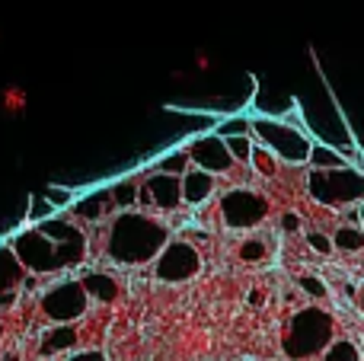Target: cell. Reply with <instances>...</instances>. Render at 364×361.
<instances>
[{
  "mask_svg": "<svg viewBox=\"0 0 364 361\" xmlns=\"http://www.w3.org/2000/svg\"><path fill=\"white\" fill-rule=\"evenodd\" d=\"M170 230L144 211H122L106 230V256L122 266H141L164 253Z\"/></svg>",
  "mask_w": 364,
  "mask_h": 361,
  "instance_id": "obj_1",
  "label": "cell"
},
{
  "mask_svg": "<svg viewBox=\"0 0 364 361\" xmlns=\"http://www.w3.org/2000/svg\"><path fill=\"white\" fill-rule=\"evenodd\" d=\"M252 138L284 163H307L314 151V138L304 131V125H294L288 119H272V115L252 119Z\"/></svg>",
  "mask_w": 364,
  "mask_h": 361,
  "instance_id": "obj_2",
  "label": "cell"
},
{
  "mask_svg": "<svg viewBox=\"0 0 364 361\" xmlns=\"http://www.w3.org/2000/svg\"><path fill=\"white\" fill-rule=\"evenodd\" d=\"M310 195L326 208H348L364 202V173L352 163L342 170H314L307 179Z\"/></svg>",
  "mask_w": 364,
  "mask_h": 361,
  "instance_id": "obj_3",
  "label": "cell"
},
{
  "mask_svg": "<svg viewBox=\"0 0 364 361\" xmlns=\"http://www.w3.org/2000/svg\"><path fill=\"white\" fill-rule=\"evenodd\" d=\"M333 343V320L329 313L316 311V307H304L301 313H294L284 333V352L291 358H310L314 352H326V345Z\"/></svg>",
  "mask_w": 364,
  "mask_h": 361,
  "instance_id": "obj_4",
  "label": "cell"
},
{
  "mask_svg": "<svg viewBox=\"0 0 364 361\" xmlns=\"http://www.w3.org/2000/svg\"><path fill=\"white\" fill-rule=\"evenodd\" d=\"M10 249L13 256L19 259V266L32 275H48V272H61L58 266V243L48 240L38 227L32 230H23L10 240Z\"/></svg>",
  "mask_w": 364,
  "mask_h": 361,
  "instance_id": "obj_5",
  "label": "cell"
},
{
  "mask_svg": "<svg viewBox=\"0 0 364 361\" xmlns=\"http://www.w3.org/2000/svg\"><path fill=\"white\" fill-rule=\"evenodd\" d=\"M38 304H42V313L51 323H74V320H80L83 313H87L90 294L83 291L80 281L64 279V281H58V285H51L48 291L42 294Z\"/></svg>",
  "mask_w": 364,
  "mask_h": 361,
  "instance_id": "obj_6",
  "label": "cell"
},
{
  "mask_svg": "<svg viewBox=\"0 0 364 361\" xmlns=\"http://www.w3.org/2000/svg\"><path fill=\"white\" fill-rule=\"evenodd\" d=\"M265 211H269V202L252 189H233L220 198V217H224V224L233 230L256 227L265 217Z\"/></svg>",
  "mask_w": 364,
  "mask_h": 361,
  "instance_id": "obj_7",
  "label": "cell"
},
{
  "mask_svg": "<svg viewBox=\"0 0 364 361\" xmlns=\"http://www.w3.org/2000/svg\"><path fill=\"white\" fill-rule=\"evenodd\" d=\"M201 269V256L198 249L188 240H170L164 247V253L154 262V272H157L160 281H188L195 279Z\"/></svg>",
  "mask_w": 364,
  "mask_h": 361,
  "instance_id": "obj_8",
  "label": "cell"
},
{
  "mask_svg": "<svg viewBox=\"0 0 364 361\" xmlns=\"http://www.w3.org/2000/svg\"><path fill=\"white\" fill-rule=\"evenodd\" d=\"M182 205V179L170 173H151L141 183L138 192V208H154V211H176Z\"/></svg>",
  "mask_w": 364,
  "mask_h": 361,
  "instance_id": "obj_9",
  "label": "cell"
},
{
  "mask_svg": "<svg viewBox=\"0 0 364 361\" xmlns=\"http://www.w3.org/2000/svg\"><path fill=\"white\" fill-rule=\"evenodd\" d=\"M186 151H188V160H192V166L211 173V176H218V173H227L233 166V157H230V151H227V141L218 138L214 131L195 138L192 144L186 147Z\"/></svg>",
  "mask_w": 364,
  "mask_h": 361,
  "instance_id": "obj_10",
  "label": "cell"
},
{
  "mask_svg": "<svg viewBox=\"0 0 364 361\" xmlns=\"http://www.w3.org/2000/svg\"><path fill=\"white\" fill-rule=\"evenodd\" d=\"M77 349V330L70 323H55L51 330H45L38 355L42 358H64L68 352Z\"/></svg>",
  "mask_w": 364,
  "mask_h": 361,
  "instance_id": "obj_11",
  "label": "cell"
},
{
  "mask_svg": "<svg viewBox=\"0 0 364 361\" xmlns=\"http://www.w3.org/2000/svg\"><path fill=\"white\" fill-rule=\"evenodd\" d=\"M70 211H74V217L83 224H100L109 211H115V205H112L109 192H93V195H87V198H77V202L70 205Z\"/></svg>",
  "mask_w": 364,
  "mask_h": 361,
  "instance_id": "obj_12",
  "label": "cell"
},
{
  "mask_svg": "<svg viewBox=\"0 0 364 361\" xmlns=\"http://www.w3.org/2000/svg\"><path fill=\"white\" fill-rule=\"evenodd\" d=\"M211 192H214V176L211 173L192 166V170L182 176V202L186 205H205L208 198H211Z\"/></svg>",
  "mask_w": 364,
  "mask_h": 361,
  "instance_id": "obj_13",
  "label": "cell"
},
{
  "mask_svg": "<svg viewBox=\"0 0 364 361\" xmlns=\"http://www.w3.org/2000/svg\"><path fill=\"white\" fill-rule=\"evenodd\" d=\"M80 285L90 294V301H100V304H112L119 298V281L109 279L106 272H87L80 279Z\"/></svg>",
  "mask_w": 364,
  "mask_h": 361,
  "instance_id": "obj_14",
  "label": "cell"
},
{
  "mask_svg": "<svg viewBox=\"0 0 364 361\" xmlns=\"http://www.w3.org/2000/svg\"><path fill=\"white\" fill-rule=\"evenodd\" d=\"M26 109H29V93H26L23 83H6V87H0V112H4L6 119H19V115H26Z\"/></svg>",
  "mask_w": 364,
  "mask_h": 361,
  "instance_id": "obj_15",
  "label": "cell"
},
{
  "mask_svg": "<svg viewBox=\"0 0 364 361\" xmlns=\"http://www.w3.org/2000/svg\"><path fill=\"white\" fill-rule=\"evenodd\" d=\"M307 163L314 166V170H342V166H348V157L339 151V147L326 144V141H316Z\"/></svg>",
  "mask_w": 364,
  "mask_h": 361,
  "instance_id": "obj_16",
  "label": "cell"
},
{
  "mask_svg": "<svg viewBox=\"0 0 364 361\" xmlns=\"http://www.w3.org/2000/svg\"><path fill=\"white\" fill-rule=\"evenodd\" d=\"M23 272H26V269L19 266V259L13 256V249L10 247H0V294L16 291L19 281H23Z\"/></svg>",
  "mask_w": 364,
  "mask_h": 361,
  "instance_id": "obj_17",
  "label": "cell"
},
{
  "mask_svg": "<svg viewBox=\"0 0 364 361\" xmlns=\"http://www.w3.org/2000/svg\"><path fill=\"white\" fill-rule=\"evenodd\" d=\"M138 192H141L138 179H122V183H115L109 189V195H112V205L119 211H138Z\"/></svg>",
  "mask_w": 364,
  "mask_h": 361,
  "instance_id": "obj_18",
  "label": "cell"
},
{
  "mask_svg": "<svg viewBox=\"0 0 364 361\" xmlns=\"http://www.w3.org/2000/svg\"><path fill=\"white\" fill-rule=\"evenodd\" d=\"M214 134L218 138H240V134H252V119L250 115H227L214 125Z\"/></svg>",
  "mask_w": 364,
  "mask_h": 361,
  "instance_id": "obj_19",
  "label": "cell"
},
{
  "mask_svg": "<svg viewBox=\"0 0 364 361\" xmlns=\"http://www.w3.org/2000/svg\"><path fill=\"white\" fill-rule=\"evenodd\" d=\"M192 170V160H188V151L182 147V151H170L164 160H157V166H154V173H170V176H186V173Z\"/></svg>",
  "mask_w": 364,
  "mask_h": 361,
  "instance_id": "obj_20",
  "label": "cell"
},
{
  "mask_svg": "<svg viewBox=\"0 0 364 361\" xmlns=\"http://www.w3.org/2000/svg\"><path fill=\"white\" fill-rule=\"evenodd\" d=\"M333 247L348 249V253H358V249L364 247V230L358 227V224H342V227L333 234Z\"/></svg>",
  "mask_w": 364,
  "mask_h": 361,
  "instance_id": "obj_21",
  "label": "cell"
},
{
  "mask_svg": "<svg viewBox=\"0 0 364 361\" xmlns=\"http://www.w3.org/2000/svg\"><path fill=\"white\" fill-rule=\"evenodd\" d=\"M323 361H361V349L352 339H333L323 352Z\"/></svg>",
  "mask_w": 364,
  "mask_h": 361,
  "instance_id": "obj_22",
  "label": "cell"
},
{
  "mask_svg": "<svg viewBox=\"0 0 364 361\" xmlns=\"http://www.w3.org/2000/svg\"><path fill=\"white\" fill-rule=\"evenodd\" d=\"M250 166L259 173V176H275V170H278V157L272 151H265L262 144H256L252 147V160H250Z\"/></svg>",
  "mask_w": 364,
  "mask_h": 361,
  "instance_id": "obj_23",
  "label": "cell"
},
{
  "mask_svg": "<svg viewBox=\"0 0 364 361\" xmlns=\"http://www.w3.org/2000/svg\"><path fill=\"white\" fill-rule=\"evenodd\" d=\"M252 147H256V141H252V134H240V138H227V151H230L233 163H250V160H252Z\"/></svg>",
  "mask_w": 364,
  "mask_h": 361,
  "instance_id": "obj_24",
  "label": "cell"
},
{
  "mask_svg": "<svg viewBox=\"0 0 364 361\" xmlns=\"http://www.w3.org/2000/svg\"><path fill=\"white\" fill-rule=\"evenodd\" d=\"M26 217H29V221L38 227V224H45V221H51V217H55V205H51L45 195H36V198H32V208H29V215H26Z\"/></svg>",
  "mask_w": 364,
  "mask_h": 361,
  "instance_id": "obj_25",
  "label": "cell"
},
{
  "mask_svg": "<svg viewBox=\"0 0 364 361\" xmlns=\"http://www.w3.org/2000/svg\"><path fill=\"white\" fill-rule=\"evenodd\" d=\"M42 195L48 198L51 205H55V211H58V208H70V205L77 202L74 192H70V189H61V185H48V189H45Z\"/></svg>",
  "mask_w": 364,
  "mask_h": 361,
  "instance_id": "obj_26",
  "label": "cell"
},
{
  "mask_svg": "<svg viewBox=\"0 0 364 361\" xmlns=\"http://www.w3.org/2000/svg\"><path fill=\"white\" fill-rule=\"evenodd\" d=\"M297 285H301V291H307L310 298H326L329 294V288H326V281L323 279H316V275H304V279H297Z\"/></svg>",
  "mask_w": 364,
  "mask_h": 361,
  "instance_id": "obj_27",
  "label": "cell"
},
{
  "mask_svg": "<svg viewBox=\"0 0 364 361\" xmlns=\"http://www.w3.org/2000/svg\"><path fill=\"white\" fill-rule=\"evenodd\" d=\"M265 243L262 240H246V243H240V259H246V262H259V259H265Z\"/></svg>",
  "mask_w": 364,
  "mask_h": 361,
  "instance_id": "obj_28",
  "label": "cell"
},
{
  "mask_svg": "<svg viewBox=\"0 0 364 361\" xmlns=\"http://www.w3.org/2000/svg\"><path fill=\"white\" fill-rule=\"evenodd\" d=\"M307 243L316 249V253H323V256H329V253L336 249V247H333V237H326L323 230H310V234H307Z\"/></svg>",
  "mask_w": 364,
  "mask_h": 361,
  "instance_id": "obj_29",
  "label": "cell"
},
{
  "mask_svg": "<svg viewBox=\"0 0 364 361\" xmlns=\"http://www.w3.org/2000/svg\"><path fill=\"white\" fill-rule=\"evenodd\" d=\"M195 68H198L201 74H208V70L214 68V61H211V58L205 55V51H198V55H195Z\"/></svg>",
  "mask_w": 364,
  "mask_h": 361,
  "instance_id": "obj_30",
  "label": "cell"
},
{
  "mask_svg": "<svg viewBox=\"0 0 364 361\" xmlns=\"http://www.w3.org/2000/svg\"><path fill=\"white\" fill-rule=\"evenodd\" d=\"M282 227L284 230H297V227H301V217H297V215H284L282 217Z\"/></svg>",
  "mask_w": 364,
  "mask_h": 361,
  "instance_id": "obj_31",
  "label": "cell"
},
{
  "mask_svg": "<svg viewBox=\"0 0 364 361\" xmlns=\"http://www.w3.org/2000/svg\"><path fill=\"white\" fill-rule=\"evenodd\" d=\"M61 361H102V355H96V352H87V355H74V358H61Z\"/></svg>",
  "mask_w": 364,
  "mask_h": 361,
  "instance_id": "obj_32",
  "label": "cell"
},
{
  "mask_svg": "<svg viewBox=\"0 0 364 361\" xmlns=\"http://www.w3.org/2000/svg\"><path fill=\"white\" fill-rule=\"evenodd\" d=\"M358 311H361V313H364V291H361V294H358Z\"/></svg>",
  "mask_w": 364,
  "mask_h": 361,
  "instance_id": "obj_33",
  "label": "cell"
},
{
  "mask_svg": "<svg viewBox=\"0 0 364 361\" xmlns=\"http://www.w3.org/2000/svg\"><path fill=\"white\" fill-rule=\"evenodd\" d=\"M4 361H19V355H13V352H10V355H4Z\"/></svg>",
  "mask_w": 364,
  "mask_h": 361,
  "instance_id": "obj_34",
  "label": "cell"
},
{
  "mask_svg": "<svg viewBox=\"0 0 364 361\" xmlns=\"http://www.w3.org/2000/svg\"><path fill=\"white\" fill-rule=\"evenodd\" d=\"M358 217H361V224H364V202L358 205Z\"/></svg>",
  "mask_w": 364,
  "mask_h": 361,
  "instance_id": "obj_35",
  "label": "cell"
},
{
  "mask_svg": "<svg viewBox=\"0 0 364 361\" xmlns=\"http://www.w3.org/2000/svg\"><path fill=\"white\" fill-rule=\"evenodd\" d=\"M0 339H4V323H0Z\"/></svg>",
  "mask_w": 364,
  "mask_h": 361,
  "instance_id": "obj_36",
  "label": "cell"
}]
</instances>
